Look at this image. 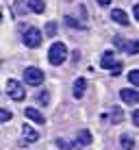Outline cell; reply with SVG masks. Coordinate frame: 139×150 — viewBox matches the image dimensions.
Here are the masks:
<instances>
[{"mask_svg": "<svg viewBox=\"0 0 139 150\" xmlns=\"http://www.w3.org/2000/svg\"><path fill=\"white\" fill-rule=\"evenodd\" d=\"M7 94H9L11 100L22 102L24 96H26V91H24V85H22V83H18L15 79H9V81H7Z\"/></svg>", "mask_w": 139, "mask_h": 150, "instance_id": "277c9868", "label": "cell"}, {"mask_svg": "<svg viewBox=\"0 0 139 150\" xmlns=\"http://www.w3.org/2000/svg\"><path fill=\"white\" fill-rule=\"evenodd\" d=\"M120 98H122V102H126V105H137V102H139V91L126 87V89L120 91Z\"/></svg>", "mask_w": 139, "mask_h": 150, "instance_id": "ba28073f", "label": "cell"}, {"mask_svg": "<svg viewBox=\"0 0 139 150\" xmlns=\"http://www.w3.org/2000/svg\"><path fill=\"white\" fill-rule=\"evenodd\" d=\"M85 89H87V81L83 76H78V79L74 81V87H72V96H74L76 100H80V98L85 96Z\"/></svg>", "mask_w": 139, "mask_h": 150, "instance_id": "9c48e42d", "label": "cell"}, {"mask_svg": "<svg viewBox=\"0 0 139 150\" xmlns=\"http://www.w3.org/2000/svg\"><path fill=\"white\" fill-rule=\"evenodd\" d=\"M65 24H68V26H74V28H80V24L76 22L74 18H65Z\"/></svg>", "mask_w": 139, "mask_h": 150, "instance_id": "7402d4cb", "label": "cell"}, {"mask_svg": "<svg viewBox=\"0 0 139 150\" xmlns=\"http://www.w3.org/2000/svg\"><path fill=\"white\" fill-rule=\"evenodd\" d=\"M26 9L33 13H44L46 11V2L44 0H26Z\"/></svg>", "mask_w": 139, "mask_h": 150, "instance_id": "7c38bea8", "label": "cell"}, {"mask_svg": "<svg viewBox=\"0 0 139 150\" xmlns=\"http://www.w3.org/2000/svg\"><path fill=\"white\" fill-rule=\"evenodd\" d=\"M54 144H56V146H59L61 150H72V148L76 146L74 142H68V139H63V137H56V139H54Z\"/></svg>", "mask_w": 139, "mask_h": 150, "instance_id": "2e32d148", "label": "cell"}, {"mask_svg": "<svg viewBox=\"0 0 139 150\" xmlns=\"http://www.w3.org/2000/svg\"><path fill=\"white\" fill-rule=\"evenodd\" d=\"M24 113H26V117H28V120H33L35 124H46V117H44V113H42V111H37L35 107H28V109L24 111Z\"/></svg>", "mask_w": 139, "mask_h": 150, "instance_id": "8fae6325", "label": "cell"}, {"mask_svg": "<svg viewBox=\"0 0 139 150\" xmlns=\"http://www.w3.org/2000/svg\"><path fill=\"white\" fill-rule=\"evenodd\" d=\"M122 120H124V111H122V107H113V109H111V122L120 124Z\"/></svg>", "mask_w": 139, "mask_h": 150, "instance_id": "5bb4252c", "label": "cell"}, {"mask_svg": "<svg viewBox=\"0 0 139 150\" xmlns=\"http://www.w3.org/2000/svg\"><path fill=\"white\" fill-rule=\"evenodd\" d=\"M111 20L115 24H122V26H128V22H131L124 9H113V11H111Z\"/></svg>", "mask_w": 139, "mask_h": 150, "instance_id": "30bf717a", "label": "cell"}, {"mask_svg": "<svg viewBox=\"0 0 139 150\" xmlns=\"http://www.w3.org/2000/svg\"><path fill=\"white\" fill-rule=\"evenodd\" d=\"M98 4H100V7H107V4H111V0H96Z\"/></svg>", "mask_w": 139, "mask_h": 150, "instance_id": "d4e9b609", "label": "cell"}, {"mask_svg": "<svg viewBox=\"0 0 139 150\" xmlns=\"http://www.w3.org/2000/svg\"><path fill=\"white\" fill-rule=\"evenodd\" d=\"M13 11H15V13H20V15H22L24 11H26V4H22V2H15V4H13Z\"/></svg>", "mask_w": 139, "mask_h": 150, "instance_id": "44dd1931", "label": "cell"}, {"mask_svg": "<svg viewBox=\"0 0 139 150\" xmlns=\"http://www.w3.org/2000/svg\"><path fill=\"white\" fill-rule=\"evenodd\" d=\"M24 83L33 85V87H39L44 83V72L39 68H26L24 70Z\"/></svg>", "mask_w": 139, "mask_h": 150, "instance_id": "8992f818", "label": "cell"}, {"mask_svg": "<svg viewBox=\"0 0 139 150\" xmlns=\"http://www.w3.org/2000/svg\"><path fill=\"white\" fill-rule=\"evenodd\" d=\"M37 139H39V133L30 124H24L22 126V144H35Z\"/></svg>", "mask_w": 139, "mask_h": 150, "instance_id": "52a82bcc", "label": "cell"}, {"mask_svg": "<svg viewBox=\"0 0 139 150\" xmlns=\"http://www.w3.org/2000/svg\"><path fill=\"white\" fill-rule=\"evenodd\" d=\"M113 44H115L117 48L126 50L128 54H137V52H139V39H126V37L115 35V37H113Z\"/></svg>", "mask_w": 139, "mask_h": 150, "instance_id": "5b68a950", "label": "cell"}, {"mask_svg": "<svg viewBox=\"0 0 139 150\" xmlns=\"http://www.w3.org/2000/svg\"><path fill=\"white\" fill-rule=\"evenodd\" d=\"M133 15H135V20L139 22V2L135 4V7H133Z\"/></svg>", "mask_w": 139, "mask_h": 150, "instance_id": "cb8c5ba5", "label": "cell"}, {"mask_svg": "<svg viewBox=\"0 0 139 150\" xmlns=\"http://www.w3.org/2000/svg\"><path fill=\"white\" fill-rule=\"evenodd\" d=\"M11 117H13V113L9 109H0V122H9Z\"/></svg>", "mask_w": 139, "mask_h": 150, "instance_id": "d6986e66", "label": "cell"}, {"mask_svg": "<svg viewBox=\"0 0 139 150\" xmlns=\"http://www.w3.org/2000/svg\"><path fill=\"white\" fill-rule=\"evenodd\" d=\"M0 24H2V9H0Z\"/></svg>", "mask_w": 139, "mask_h": 150, "instance_id": "484cf974", "label": "cell"}, {"mask_svg": "<svg viewBox=\"0 0 139 150\" xmlns=\"http://www.w3.org/2000/svg\"><path fill=\"white\" fill-rule=\"evenodd\" d=\"M128 81H131V85H137L139 87V70L128 72Z\"/></svg>", "mask_w": 139, "mask_h": 150, "instance_id": "ac0fdd59", "label": "cell"}, {"mask_svg": "<svg viewBox=\"0 0 139 150\" xmlns=\"http://www.w3.org/2000/svg\"><path fill=\"white\" fill-rule=\"evenodd\" d=\"M48 100H50V94H48V91H39V96H37V102H39V105L46 107V105H48Z\"/></svg>", "mask_w": 139, "mask_h": 150, "instance_id": "e0dca14e", "label": "cell"}, {"mask_svg": "<svg viewBox=\"0 0 139 150\" xmlns=\"http://www.w3.org/2000/svg\"><path fill=\"white\" fill-rule=\"evenodd\" d=\"M22 39H24V46H28V48H39L44 41V33L35 26H26L22 33Z\"/></svg>", "mask_w": 139, "mask_h": 150, "instance_id": "7a4b0ae2", "label": "cell"}, {"mask_svg": "<svg viewBox=\"0 0 139 150\" xmlns=\"http://www.w3.org/2000/svg\"><path fill=\"white\" fill-rule=\"evenodd\" d=\"M65 59H68V46H65L63 41H54V44L50 46V50H48V61L52 65H61Z\"/></svg>", "mask_w": 139, "mask_h": 150, "instance_id": "6da1fadb", "label": "cell"}, {"mask_svg": "<svg viewBox=\"0 0 139 150\" xmlns=\"http://www.w3.org/2000/svg\"><path fill=\"white\" fill-rule=\"evenodd\" d=\"M120 146L124 150H133V148H135V139H133L131 135H122L120 137Z\"/></svg>", "mask_w": 139, "mask_h": 150, "instance_id": "9a60e30c", "label": "cell"}, {"mask_svg": "<svg viewBox=\"0 0 139 150\" xmlns=\"http://www.w3.org/2000/svg\"><path fill=\"white\" fill-rule=\"evenodd\" d=\"M100 65H102V68H107L111 74H120V72H122V63H120V61H115L113 50H107V52L100 57Z\"/></svg>", "mask_w": 139, "mask_h": 150, "instance_id": "3957f363", "label": "cell"}, {"mask_svg": "<svg viewBox=\"0 0 139 150\" xmlns=\"http://www.w3.org/2000/svg\"><path fill=\"white\" fill-rule=\"evenodd\" d=\"M133 124H135V126H139V109L133 111Z\"/></svg>", "mask_w": 139, "mask_h": 150, "instance_id": "603a6c76", "label": "cell"}, {"mask_svg": "<svg viewBox=\"0 0 139 150\" xmlns=\"http://www.w3.org/2000/svg\"><path fill=\"white\" fill-rule=\"evenodd\" d=\"M91 144V133L89 131H78L76 133V146H89Z\"/></svg>", "mask_w": 139, "mask_h": 150, "instance_id": "4fadbf2b", "label": "cell"}, {"mask_svg": "<svg viewBox=\"0 0 139 150\" xmlns=\"http://www.w3.org/2000/svg\"><path fill=\"white\" fill-rule=\"evenodd\" d=\"M46 33L52 37V35H56V22H48L46 24Z\"/></svg>", "mask_w": 139, "mask_h": 150, "instance_id": "ffe728a7", "label": "cell"}]
</instances>
